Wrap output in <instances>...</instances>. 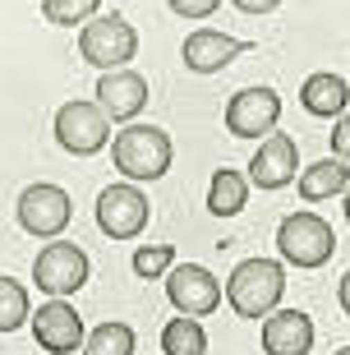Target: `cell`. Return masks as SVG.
Returning <instances> with one entry per match:
<instances>
[{"label": "cell", "instance_id": "cell-1", "mask_svg": "<svg viewBox=\"0 0 350 355\" xmlns=\"http://www.w3.org/2000/svg\"><path fill=\"white\" fill-rule=\"evenodd\" d=\"M111 162H116V171L125 175L130 184H152L170 171V162H175V144H170L166 130H157V125H125V130L111 139Z\"/></svg>", "mask_w": 350, "mask_h": 355}, {"label": "cell", "instance_id": "cell-2", "mask_svg": "<svg viewBox=\"0 0 350 355\" xmlns=\"http://www.w3.org/2000/svg\"><path fill=\"white\" fill-rule=\"evenodd\" d=\"M286 295V268L277 259H245L226 277V304L240 318H268Z\"/></svg>", "mask_w": 350, "mask_h": 355}, {"label": "cell", "instance_id": "cell-3", "mask_svg": "<svg viewBox=\"0 0 350 355\" xmlns=\"http://www.w3.org/2000/svg\"><path fill=\"white\" fill-rule=\"evenodd\" d=\"M78 55L88 65H97L102 74L106 69H130V60L139 55V33L125 14H97L78 28Z\"/></svg>", "mask_w": 350, "mask_h": 355}, {"label": "cell", "instance_id": "cell-4", "mask_svg": "<svg viewBox=\"0 0 350 355\" xmlns=\"http://www.w3.org/2000/svg\"><path fill=\"white\" fill-rule=\"evenodd\" d=\"M277 250H281L286 263L313 272V268H323L327 259L337 254V231H332L318 212H290V217H281V226H277Z\"/></svg>", "mask_w": 350, "mask_h": 355}, {"label": "cell", "instance_id": "cell-5", "mask_svg": "<svg viewBox=\"0 0 350 355\" xmlns=\"http://www.w3.org/2000/svg\"><path fill=\"white\" fill-rule=\"evenodd\" d=\"M88 272H92V263L74 240H51V245L37 250V259H33V282H37V291H46L51 300L78 295V291L88 286Z\"/></svg>", "mask_w": 350, "mask_h": 355}, {"label": "cell", "instance_id": "cell-6", "mask_svg": "<svg viewBox=\"0 0 350 355\" xmlns=\"http://www.w3.org/2000/svg\"><path fill=\"white\" fill-rule=\"evenodd\" d=\"M55 144L69 157H92L111 144V120L97 102H65L55 111Z\"/></svg>", "mask_w": 350, "mask_h": 355}, {"label": "cell", "instance_id": "cell-7", "mask_svg": "<svg viewBox=\"0 0 350 355\" xmlns=\"http://www.w3.org/2000/svg\"><path fill=\"white\" fill-rule=\"evenodd\" d=\"M14 212H19V226H24L28 236L55 240L69 226V217H74V198H69L60 184L37 180V184H28L24 194H19V208Z\"/></svg>", "mask_w": 350, "mask_h": 355}, {"label": "cell", "instance_id": "cell-8", "mask_svg": "<svg viewBox=\"0 0 350 355\" xmlns=\"http://www.w3.org/2000/svg\"><path fill=\"white\" fill-rule=\"evenodd\" d=\"M148 217H152V203H148V194L130 180L106 184L102 194H97V226H102V236H111V240L143 236Z\"/></svg>", "mask_w": 350, "mask_h": 355}, {"label": "cell", "instance_id": "cell-9", "mask_svg": "<svg viewBox=\"0 0 350 355\" xmlns=\"http://www.w3.org/2000/svg\"><path fill=\"white\" fill-rule=\"evenodd\" d=\"M166 300L184 318H208L221 304V282L203 263H175L166 272Z\"/></svg>", "mask_w": 350, "mask_h": 355}, {"label": "cell", "instance_id": "cell-10", "mask_svg": "<svg viewBox=\"0 0 350 355\" xmlns=\"http://www.w3.org/2000/svg\"><path fill=\"white\" fill-rule=\"evenodd\" d=\"M277 120H281V97L277 88L259 83V88H240L226 102V130L235 139H259V134H277Z\"/></svg>", "mask_w": 350, "mask_h": 355}, {"label": "cell", "instance_id": "cell-11", "mask_svg": "<svg viewBox=\"0 0 350 355\" xmlns=\"http://www.w3.org/2000/svg\"><path fill=\"white\" fill-rule=\"evenodd\" d=\"M28 328H33V337H37V346L46 355H74L78 346H83V318H78V309L69 300H46L37 304V314L28 318Z\"/></svg>", "mask_w": 350, "mask_h": 355}, {"label": "cell", "instance_id": "cell-12", "mask_svg": "<svg viewBox=\"0 0 350 355\" xmlns=\"http://www.w3.org/2000/svg\"><path fill=\"white\" fill-rule=\"evenodd\" d=\"M97 106L106 111V120H120V125H134L139 111L148 106V79L139 69H106L97 79Z\"/></svg>", "mask_w": 350, "mask_h": 355}, {"label": "cell", "instance_id": "cell-13", "mask_svg": "<svg viewBox=\"0 0 350 355\" xmlns=\"http://www.w3.org/2000/svg\"><path fill=\"white\" fill-rule=\"evenodd\" d=\"M299 175V148L290 134H268L249 162V184H259V189H286V184H295Z\"/></svg>", "mask_w": 350, "mask_h": 355}, {"label": "cell", "instance_id": "cell-14", "mask_svg": "<svg viewBox=\"0 0 350 355\" xmlns=\"http://www.w3.org/2000/svg\"><path fill=\"white\" fill-rule=\"evenodd\" d=\"M245 51H254V42H240V37H226L217 28H194L189 37H184V69H194V74H217L226 69L231 60H240Z\"/></svg>", "mask_w": 350, "mask_h": 355}, {"label": "cell", "instance_id": "cell-15", "mask_svg": "<svg viewBox=\"0 0 350 355\" xmlns=\"http://www.w3.org/2000/svg\"><path fill=\"white\" fill-rule=\"evenodd\" d=\"M313 318L304 309H272L263 318V355H309Z\"/></svg>", "mask_w": 350, "mask_h": 355}, {"label": "cell", "instance_id": "cell-16", "mask_svg": "<svg viewBox=\"0 0 350 355\" xmlns=\"http://www.w3.org/2000/svg\"><path fill=\"white\" fill-rule=\"evenodd\" d=\"M299 106L318 120H337V116L350 111V83L341 79V74H332V69H318V74H309L304 88H299Z\"/></svg>", "mask_w": 350, "mask_h": 355}, {"label": "cell", "instance_id": "cell-17", "mask_svg": "<svg viewBox=\"0 0 350 355\" xmlns=\"http://www.w3.org/2000/svg\"><path fill=\"white\" fill-rule=\"evenodd\" d=\"M295 184H299L304 203H323V198H337L350 189V166L341 157H323V162H313V166H304L295 175Z\"/></svg>", "mask_w": 350, "mask_h": 355}, {"label": "cell", "instance_id": "cell-18", "mask_svg": "<svg viewBox=\"0 0 350 355\" xmlns=\"http://www.w3.org/2000/svg\"><path fill=\"white\" fill-rule=\"evenodd\" d=\"M249 203V180L240 171H212V184H208V212L212 217H240Z\"/></svg>", "mask_w": 350, "mask_h": 355}, {"label": "cell", "instance_id": "cell-19", "mask_svg": "<svg viewBox=\"0 0 350 355\" xmlns=\"http://www.w3.org/2000/svg\"><path fill=\"white\" fill-rule=\"evenodd\" d=\"M161 355H208V332L198 318H170L161 328Z\"/></svg>", "mask_w": 350, "mask_h": 355}, {"label": "cell", "instance_id": "cell-20", "mask_svg": "<svg viewBox=\"0 0 350 355\" xmlns=\"http://www.w3.org/2000/svg\"><path fill=\"white\" fill-rule=\"evenodd\" d=\"M134 351H139V337L120 318H111V323H102L83 337V355H134Z\"/></svg>", "mask_w": 350, "mask_h": 355}, {"label": "cell", "instance_id": "cell-21", "mask_svg": "<svg viewBox=\"0 0 350 355\" xmlns=\"http://www.w3.org/2000/svg\"><path fill=\"white\" fill-rule=\"evenodd\" d=\"M28 318H33V304H28V286L0 272V332H19Z\"/></svg>", "mask_w": 350, "mask_h": 355}, {"label": "cell", "instance_id": "cell-22", "mask_svg": "<svg viewBox=\"0 0 350 355\" xmlns=\"http://www.w3.org/2000/svg\"><path fill=\"white\" fill-rule=\"evenodd\" d=\"M102 0H42V19L55 28H74V24H88L97 19Z\"/></svg>", "mask_w": 350, "mask_h": 355}, {"label": "cell", "instance_id": "cell-23", "mask_svg": "<svg viewBox=\"0 0 350 355\" xmlns=\"http://www.w3.org/2000/svg\"><path fill=\"white\" fill-rule=\"evenodd\" d=\"M170 268H175V250L170 245H139L134 250V272L148 277V282L152 277H166Z\"/></svg>", "mask_w": 350, "mask_h": 355}, {"label": "cell", "instance_id": "cell-24", "mask_svg": "<svg viewBox=\"0 0 350 355\" xmlns=\"http://www.w3.org/2000/svg\"><path fill=\"white\" fill-rule=\"evenodd\" d=\"M166 5L180 14V19H212L221 0H166Z\"/></svg>", "mask_w": 350, "mask_h": 355}, {"label": "cell", "instance_id": "cell-25", "mask_svg": "<svg viewBox=\"0 0 350 355\" xmlns=\"http://www.w3.org/2000/svg\"><path fill=\"white\" fill-rule=\"evenodd\" d=\"M332 157L350 162V111L337 116V125H332Z\"/></svg>", "mask_w": 350, "mask_h": 355}, {"label": "cell", "instance_id": "cell-26", "mask_svg": "<svg viewBox=\"0 0 350 355\" xmlns=\"http://www.w3.org/2000/svg\"><path fill=\"white\" fill-rule=\"evenodd\" d=\"M235 10H245V14H272L281 0H231Z\"/></svg>", "mask_w": 350, "mask_h": 355}, {"label": "cell", "instance_id": "cell-27", "mask_svg": "<svg viewBox=\"0 0 350 355\" xmlns=\"http://www.w3.org/2000/svg\"><path fill=\"white\" fill-rule=\"evenodd\" d=\"M337 300H341V309H346V314H350V272L341 277V286H337Z\"/></svg>", "mask_w": 350, "mask_h": 355}, {"label": "cell", "instance_id": "cell-28", "mask_svg": "<svg viewBox=\"0 0 350 355\" xmlns=\"http://www.w3.org/2000/svg\"><path fill=\"white\" fill-rule=\"evenodd\" d=\"M341 198H346V222H350V189H346V194H341Z\"/></svg>", "mask_w": 350, "mask_h": 355}, {"label": "cell", "instance_id": "cell-29", "mask_svg": "<svg viewBox=\"0 0 350 355\" xmlns=\"http://www.w3.org/2000/svg\"><path fill=\"white\" fill-rule=\"evenodd\" d=\"M337 355H350V346H341V351H337Z\"/></svg>", "mask_w": 350, "mask_h": 355}]
</instances>
